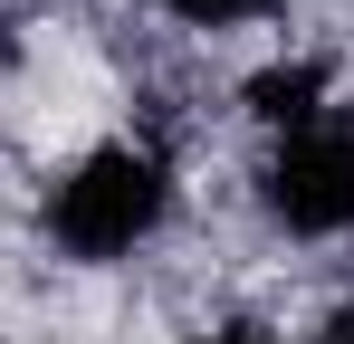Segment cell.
Instances as JSON below:
<instances>
[{
    "label": "cell",
    "mask_w": 354,
    "mask_h": 344,
    "mask_svg": "<svg viewBox=\"0 0 354 344\" xmlns=\"http://www.w3.org/2000/svg\"><path fill=\"white\" fill-rule=\"evenodd\" d=\"M163 201H173L163 153H144V144H106V153H86V163L48 191V239H58L67 258H124L134 239H153Z\"/></svg>",
    "instance_id": "obj_1"
},
{
    "label": "cell",
    "mask_w": 354,
    "mask_h": 344,
    "mask_svg": "<svg viewBox=\"0 0 354 344\" xmlns=\"http://www.w3.org/2000/svg\"><path fill=\"white\" fill-rule=\"evenodd\" d=\"M259 201H268V220L306 229V239L354 229V124H297L278 163L259 172Z\"/></svg>",
    "instance_id": "obj_2"
},
{
    "label": "cell",
    "mask_w": 354,
    "mask_h": 344,
    "mask_svg": "<svg viewBox=\"0 0 354 344\" xmlns=\"http://www.w3.org/2000/svg\"><path fill=\"white\" fill-rule=\"evenodd\" d=\"M316 96H326V67H306V57H297V67H259V77H249V115H259V124H316Z\"/></svg>",
    "instance_id": "obj_3"
},
{
    "label": "cell",
    "mask_w": 354,
    "mask_h": 344,
    "mask_svg": "<svg viewBox=\"0 0 354 344\" xmlns=\"http://www.w3.org/2000/svg\"><path fill=\"white\" fill-rule=\"evenodd\" d=\"M163 10H182V19H201V29H230V19H249V10H268V0H163Z\"/></svg>",
    "instance_id": "obj_4"
},
{
    "label": "cell",
    "mask_w": 354,
    "mask_h": 344,
    "mask_svg": "<svg viewBox=\"0 0 354 344\" xmlns=\"http://www.w3.org/2000/svg\"><path fill=\"white\" fill-rule=\"evenodd\" d=\"M192 344H278V335H259V325H230V335H192Z\"/></svg>",
    "instance_id": "obj_5"
},
{
    "label": "cell",
    "mask_w": 354,
    "mask_h": 344,
    "mask_svg": "<svg viewBox=\"0 0 354 344\" xmlns=\"http://www.w3.org/2000/svg\"><path fill=\"white\" fill-rule=\"evenodd\" d=\"M316 344H354V306H345V316H335V325H326Z\"/></svg>",
    "instance_id": "obj_6"
}]
</instances>
